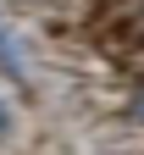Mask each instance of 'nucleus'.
Masks as SVG:
<instances>
[{"instance_id":"1","label":"nucleus","mask_w":144,"mask_h":155,"mask_svg":"<svg viewBox=\"0 0 144 155\" xmlns=\"http://www.w3.org/2000/svg\"><path fill=\"white\" fill-rule=\"evenodd\" d=\"M94 28H100V45L128 61L133 50H144V0H111Z\"/></svg>"},{"instance_id":"2","label":"nucleus","mask_w":144,"mask_h":155,"mask_svg":"<svg viewBox=\"0 0 144 155\" xmlns=\"http://www.w3.org/2000/svg\"><path fill=\"white\" fill-rule=\"evenodd\" d=\"M0 78H11L17 89H28V72H22V50H17V39L6 33V22H0Z\"/></svg>"},{"instance_id":"3","label":"nucleus","mask_w":144,"mask_h":155,"mask_svg":"<svg viewBox=\"0 0 144 155\" xmlns=\"http://www.w3.org/2000/svg\"><path fill=\"white\" fill-rule=\"evenodd\" d=\"M122 116H128L133 127H144V78H139V83L128 89V105H122Z\"/></svg>"},{"instance_id":"4","label":"nucleus","mask_w":144,"mask_h":155,"mask_svg":"<svg viewBox=\"0 0 144 155\" xmlns=\"http://www.w3.org/2000/svg\"><path fill=\"white\" fill-rule=\"evenodd\" d=\"M6 133H11V105L0 100V139H6Z\"/></svg>"}]
</instances>
